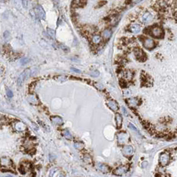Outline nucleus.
Returning <instances> with one entry per match:
<instances>
[{
	"label": "nucleus",
	"instance_id": "f257e3e1",
	"mask_svg": "<svg viewBox=\"0 0 177 177\" xmlns=\"http://www.w3.org/2000/svg\"><path fill=\"white\" fill-rule=\"evenodd\" d=\"M38 69L36 67H33V68H29L27 69L22 73L17 79V85L18 86H21L23 82L27 79H28L31 76L35 75V74L37 73Z\"/></svg>",
	"mask_w": 177,
	"mask_h": 177
},
{
	"label": "nucleus",
	"instance_id": "f03ea898",
	"mask_svg": "<svg viewBox=\"0 0 177 177\" xmlns=\"http://www.w3.org/2000/svg\"><path fill=\"white\" fill-rule=\"evenodd\" d=\"M30 13L31 15H32L33 17L35 16L40 20H44L45 18V12L41 5H37L35 7L32 11H30Z\"/></svg>",
	"mask_w": 177,
	"mask_h": 177
},
{
	"label": "nucleus",
	"instance_id": "7ed1b4c3",
	"mask_svg": "<svg viewBox=\"0 0 177 177\" xmlns=\"http://www.w3.org/2000/svg\"><path fill=\"white\" fill-rule=\"evenodd\" d=\"M150 33L155 38H160L163 36V30L159 26H154L150 29Z\"/></svg>",
	"mask_w": 177,
	"mask_h": 177
},
{
	"label": "nucleus",
	"instance_id": "20e7f679",
	"mask_svg": "<svg viewBox=\"0 0 177 177\" xmlns=\"http://www.w3.org/2000/svg\"><path fill=\"white\" fill-rule=\"evenodd\" d=\"M154 20V15L149 11H145L141 15V21L144 23H150Z\"/></svg>",
	"mask_w": 177,
	"mask_h": 177
},
{
	"label": "nucleus",
	"instance_id": "39448f33",
	"mask_svg": "<svg viewBox=\"0 0 177 177\" xmlns=\"http://www.w3.org/2000/svg\"><path fill=\"white\" fill-rule=\"evenodd\" d=\"M143 45L147 49H152L155 47V43L153 39L151 38H144L143 39Z\"/></svg>",
	"mask_w": 177,
	"mask_h": 177
},
{
	"label": "nucleus",
	"instance_id": "423d86ee",
	"mask_svg": "<svg viewBox=\"0 0 177 177\" xmlns=\"http://www.w3.org/2000/svg\"><path fill=\"white\" fill-rule=\"evenodd\" d=\"M129 136L127 133H126L125 132H121L117 135V140L120 145H123L127 141Z\"/></svg>",
	"mask_w": 177,
	"mask_h": 177
},
{
	"label": "nucleus",
	"instance_id": "0eeeda50",
	"mask_svg": "<svg viewBox=\"0 0 177 177\" xmlns=\"http://www.w3.org/2000/svg\"><path fill=\"white\" fill-rule=\"evenodd\" d=\"M134 53L136 59L139 61H144L145 59V54L144 53V52L143 51V50L140 49L139 48H136L134 50Z\"/></svg>",
	"mask_w": 177,
	"mask_h": 177
},
{
	"label": "nucleus",
	"instance_id": "6e6552de",
	"mask_svg": "<svg viewBox=\"0 0 177 177\" xmlns=\"http://www.w3.org/2000/svg\"><path fill=\"white\" fill-rule=\"evenodd\" d=\"M169 160H170V156L169 154L167 153H162L159 158V161L162 166H166V164L169 163Z\"/></svg>",
	"mask_w": 177,
	"mask_h": 177
},
{
	"label": "nucleus",
	"instance_id": "1a4fd4ad",
	"mask_svg": "<svg viewBox=\"0 0 177 177\" xmlns=\"http://www.w3.org/2000/svg\"><path fill=\"white\" fill-rule=\"evenodd\" d=\"M134 151V149L133 148V147L127 145V146H125L122 149V152H123V155L126 156H129L133 155Z\"/></svg>",
	"mask_w": 177,
	"mask_h": 177
},
{
	"label": "nucleus",
	"instance_id": "9d476101",
	"mask_svg": "<svg viewBox=\"0 0 177 177\" xmlns=\"http://www.w3.org/2000/svg\"><path fill=\"white\" fill-rule=\"evenodd\" d=\"M128 169H129L128 166H119V167H118V168L114 171V174L116 175L121 176V175H124V174H125V173L128 171Z\"/></svg>",
	"mask_w": 177,
	"mask_h": 177
},
{
	"label": "nucleus",
	"instance_id": "9b49d317",
	"mask_svg": "<svg viewBox=\"0 0 177 177\" xmlns=\"http://www.w3.org/2000/svg\"><path fill=\"white\" fill-rule=\"evenodd\" d=\"M107 105L113 111H117L119 109V105L115 101L113 100H109L107 101Z\"/></svg>",
	"mask_w": 177,
	"mask_h": 177
},
{
	"label": "nucleus",
	"instance_id": "f8f14e48",
	"mask_svg": "<svg viewBox=\"0 0 177 177\" xmlns=\"http://www.w3.org/2000/svg\"><path fill=\"white\" fill-rule=\"evenodd\" d=\"M64 175L58 168H53L50 171L49 177H63Z\"/></svg>",
	"mask_w": 177,
	"mask_h": 177
},
{
	"label": "nucleus",
	"instance_id": "ddd939ff",
	"mask_svg": "<svg viewBox=\"0 0 177 177\" xmlns=\"http://www.w3.org/2000/svg\"><path fill=\"white\" fill-rule=\"evenodd\" d=\"M97 169H99L101 172H102L104 174H107V173H109L110 169L108 166H107L105 164H102V163H99L97 164Z\"/></svg>",
	"mask_w": 177,
	"mask_h": 177
},
{
	"label": "nucleus",
	"instance_id": "4468645a",
	"mask_svg": "<svg viewBox=\"0 0 177 177\" xmlns=\"http://www.w3.org/2000/svg\"><path fill=\"white\" fill-rule=\"evenodd\" d=\"M51 120L52 123H55L56 125H62L63 123V121L62 118H61L59 116H53V117H51Z\"/></svg>",
	"mask_w": 177,
	"mask_h": 177
},
{
	"label": "nucleus",
	"instance_id": "2eb2a0df",
	"mask_svg": "<svg viewBox=\"0 0 177 177\" xmlns=\"http://www.w3.org/2000/svg\"><path fill=\"white\" fill-rule=\"evenodd\" d=\"M130 31L134 33H138L140 31V26L138 24H132L130 27Z\"/></svg>",
	"mask_w": 177,
	"mask_h": 177
},
{
	"label": "nucleus",
	"instance_id": "dca6fc26",
	"mask_svg": "<svg viewBox=\"0 0 177 177\" xmlns=\"http://www.w3.org/2000/svg\"><path fill=\"white\" fill-rule=\"evenodd\" d=\"M112 35V31L109 29H107L105 30H104L102 33V36L103 37V38L106 40H108Z\"/></svg>",
	"mask_w": 177,
	"mask_h": 177
},
{
	"label": "nucleus",
	"instance_id": "f3484780",
	"mask_svg": "<svg viewBox=\"0 0 177 177\" xmlns=\"http://www.w3.org/2000/svg\"><path fill=\"white\" fill-rule=\"evenodd\" d=\"M127 103L129 104V105L131 107H136V105H138V99L136 98H130L129 99H127Z\"/></svg>",
	"mask_w": 177,
	"mask_h": 177
},
{
	"label": "nucleus",
	"instance_id": "a211bd4d",
	"mask_svg": "<svg viewBox=\"0 0 177 177\" xmlns=\"http://www.w3.org/2000/svg\"><path fill=\"white\" fill-rule=\"evenodd\" d=\"M115 119H116V124H117V129H120L122 126V123H123V119H122L121 114L117 113L115 115Z\"/></svg>",
	"mask_w": 177,
	"mask_h": 177
},
{
	"label": "nucleus",
	"instance_id": "6ab92c4d",
	"mask_svg": "<svg viewBox=\"0 0 177 177\" xmlns=\"http://www.w3.org/2000/svg\"><path fill=\"white\" fill-rule=\"evenodd\" d=\"M123 77L127 80H131L133 77V73L131 71H126L123 73Z\"/></svg>",
	"mask_w": 177,
	"mask_h": 177
},
{
	"label": "nucleus",
	"instance_id": "aec40b11",
	"mask_svg": "<svg viewBox=\"0 0 177 177\" xmlns=\"http://www.w3.org/2000/svg\"><path fill=\"white\" fill-rule=\"evenodd\" d=\"M11 161L7 158H1V166H11Z\"/></svg>",
	"mask_w": 177,
	"mask_h": 177
},
{
	"label": "nucleus",
	"instance_id": "412c9836",
	"mask_svg": "<svg viewBox=\"0 0 177 177\" xmlns=\"http://www.w3.org/2000/svg\"><path fill=\"white\" fill-rule=\"evenodd\" d=\"M101 36L99 35H93V37H92V41H93V43L95 45H97V44H99V43L101 42Z\"/></svg>",
	"mask_w": 177,
	"mask_h": 177
},
{
	"label": "nucleus",
	"instance_id": "4be33fe9",
	"mask_svg": "<svg viewBox=\"0 0 177 177\" xmlns=\"http://www.w3.org/2000/svg\"><path fill=\"white\" fill-rule=\"evenodd\" d=\"M28 101L30 102L31 103L35 104V105L38 103V99H37V97L34 96V95H30L28 97Z\"/></svg>",
	"mask_w": 177,
	"mask_h": 177
},
{
	"label": "nucleus",
	"instance_id": "5701e85b",
	"mask_svg": "<svg viewBox=\"0 0 177 177\" xmlns=\"http://www.w3.org/2000/svg\"><path fill=\"white\" fill-rule=\"evenodd\" d=\"M15 129L17 131H23L25 129V126L23 123L19 122V123L15 125Z\"/></svg>",
	"mask_w": 177,
	"mask_h": 177
},
{
	"label": "nucleus",
	"instance_id": "b1692460",
	"mask_svg": "<svg viewBox=\"0 0 177 177\" xmlns=\"http://www.w3.org/2000/svg\"><path fill=\"white\" fill-rule=\"evenodd\" d=\"M63 136H65L67 139H69V140H71L72 138H73V136H72L71 133L69 132V130L67 129H65L63 131Z\"/></svg>",
	"mask_w": 177,
	"mask_h": 177
},
{
	"label": "nucleus",
	"instance_id": "393cba45",
	"mask_svg": "<svg viewBox=\"0 0 177 177\" xmlns=\"http://www.w3.org/2000/svg\"><path fill=\"white\" fill-rule=\"evenodd\" d=\"M47 32L49 36L51 39H55V32L53 29L50 28L47 29Z\"/></svg>",
	"mask_w": 177,
	"mask_h": 177
},
{
	"label": "nucleus",
	"instance_id": "a878e982",
	"mask_svg": "<svg viewBox=\"0 0 177 177\" xmlns=\"http://www.w3.org/2000/svg\"><path fill=\"white\" fill-rule=\"evenodd\" d=\"M74 147L77 150H82L84 148V144L81 142H77L74 143Z\"/></svg>",
	"mask_w": 177,
	"mask_h": 177
},
{
	"label": "nucleus",
	"instance_id": "bb28decb",
	"mask_svg": "<svg viewBox=\"0 0 177 177\" xmlns=\"http://www.w3.org/2000/svg\"><path fill=\"white\" fill-rule=\"evenodd\" d=\"M84 161L87 163H88V164H91V162H92V159H91V156L88 155V154H87L85 155L84 156Z\"/></svg>",
	"mask_w": 177,
	"mask_h": 177
},
{
	"label": "nucleus",
	"instance_id": "cd10ccee",
	"mask_svg": "<svg viewBox=\"0 0 177 177\" xmlns=\"http://www.w3.org/2000/svg\"><path fill=\"white\" fill-rule=\"evenodd\" d=\"M30 61V59L28 58H23L22 59H21V61H20V63L22 65H25L27 64V63H29Z\"/></svg>",
	"mask_w": 177,
	"mask_h": 177
},
{
	"label": "nucleus",
	"instance_id": "c85d7f7f",
	"mask_svg": "<svg viewBox=\"0 0 177 177\" xmlns=\"http://www.w3.org/2000/svg\"><path fill=\"white\" fill-rule=\"evenodd\" d=\"M99 72L97 70H96V71H91V73H90V75H91L92 77H98V76L99 75Z\"/></svg>",
	"mask_w": 177,
	"mask_h": 177
},
{
	"label": "nucleus",
	"instance_id": "c756f323",
	"mask_svg": "<svg viewBox=\"0 0 177 177\" xmlns=\"http://www.w3.org/2000/svg\"><path fill=\"white\" fill-rule=\"evenodd\" d=\"M6 93H7V97H9V98H11V97H13V93H12V91H11V90H10V89H9V88H7Z\"/></svg>",
	"mask_w": 177,
	"mask_h": 177
},
{
	"label": "nucleus",
	"instance_id": "7c9ffc66",
	"mask_svg": "<svg viewBox=\"0 0 177 177\" xmlns=\"http://www.w3.org/2000/svg\"><path fill=\"white\" fill-rule=\"evenodd\" d=\"M95 86L97 87L98 89H99V90H103L104 88V87L103 85L101 83H95Z\"/></svg>",
	"mask_w": 177,
	"mask_h": 177
},
{
	"label": "nucleus",
	"instance_id": "2f4dec72",
	"mask_svg": "<svg viewBox=\"0 0 177 177\" xmlns=\"http://www.w3.org/2000/svg\"><path fill=\"white\" fill-rule=\"evenodd\" d=\"M129 128H131V129H133V131H137V129H136L135 127H134V125H133V124H132V123H129Z\"/></svg>",
	"mask_w": 177,
	"mask_h": 177
},
{
	"label": "nucleus",
	"instance_id": "473e14b6",
	"mask_svg": "<svg viewBox=\"0 0 177 177\" xmlns=\"http://www.w3.org/2000/svg\"><path fill=\"white\" fill-rule=\"evenodd\" d=\"M71 70L72 71H73V72H75V73H81L80 70H79V69H76V68H75V67H71Z\"/></svg>",
	"mask_w": 177,
	"mask_h": 177
},
{
	"label": "nucleus",
	"instance_id": "72a5a7b5",
	"mask_svg": "<svg viewBox=\"0 0 177 177\" xmlns=\"http://www.w3.org/2000/svg\"><path fill=\"white\" fill-rule=\"evenodd\" d=\"M22 5L24 7H27L28 5V1L27 0H22Z\"/></svg>",
	"mask_w": 177,
	"mask_h": 177
},
{
	"label": "nucleus",
	"instance_id": "f704fd0d",
	"mask_svg": "<svg viewBox=\"0 0 177 177\" xmlns=\"http://www.w3.org/2000/svg\"><path fill=\"white\" fill-rule=\"evenodd\" d=\"M173 16L175 17V19L177 21V8L173 9Z\"/></svg>",
	"mask_w": 177,
	"mask_h": 177
},
{
	"label": "nucleus",
	"instance_id": "c9c22d12",
	"mask_svg": "<svg viewBox=\"0 0 177 177\" xmlns=\"http://www.w3.org/2000/svg\"><path fill=\"white\" fill-rule=\"evenodd\" d=\"M3 36H4V38L5 39H7L9 37V33L7 31L5 32L4 33V34H3Z\"/></svg>",
	"mask_w": 177,
	"mask_h": 177
},
{
	"label": "nucleus",
	"instance_id": "e433bc0d",
	"mask_svg": "<svg viewBox=\"0 0 177 177\" xmlns=\"http://www.w3.org/2000/svg\"><path fill=\"white\" fill-rule=\"evenodd\" d=\"M61 48H62V49H63L65 51H69V48L65 45H61Z\"/></svg>",
	"mask_w": 177,
	"mask_h": 177
},
{
	"label": "nucleus",
	"instance_id": "4c0bfd02",
	"mask_svg": "<svg viewBox=\"0 0 177 177\" xmlns=\"http://www.w3.org/2000/svg\"><path fill=\"white\" fill-rule=\"evenodd\" d=\"M123 112H124V114H125V115H126V116H127V115H128L127 111H126V109H125V107H123Z\"/></svg>",
	"mask_w": 177,
	"mask_h": 177
},
{
	"label": "nucleus",
	"instance_id": "58836bf2",
	"mask_svg": "<svg viewBox=\"0 0 177 177\" xmlns=\"http://www.w3.org/2000/svg\"><path fill=\"white\" fill-rule=\"evenodd\" d=\"M148 165V162H147V161H145V162H143V163L142 164V166H143V167H146V166Z\"/></svg>",
	"mask_w": 177,
	"mask_h": 177
},
{
	"label": "nucleus",
	"instance_id": "ea45409f",
	"mask_svg": "<svg viewBox=\"0 0 177 177\" xmlns=\"http://www.w3.org/2000/svg\"><path fill=\"white\" fill-rule=\"evenodd\" d=\"M33 127H34V129L35 131H37V130H38V127H37V126L36 125L35 123H33Z\"/></svg>",
	"mask_w": 177,
	"mask_h": 177
},
{
	"label": "nucleus",
	"instance_id": "a19ab883",
	"mask_svg": "<svg viewBox=\"0 0 177 177\" xmlns=\"http://www.w3.org/2000/svg\"><path fill=\"white\" fill-rule=\"evenodd\" d=\"M53 1L54 2L56 3H59V0H53Z\"/></svg>",
	"mask_w": 177,
	"mask_h": 177
}]
</instances>
